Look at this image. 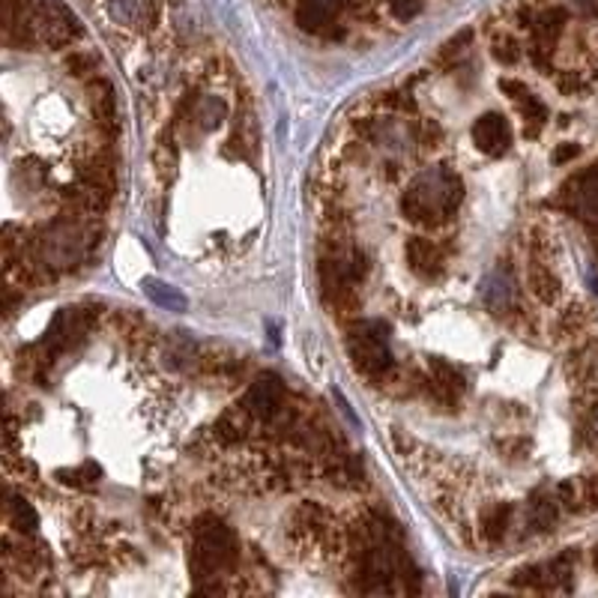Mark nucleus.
Masks as SVG:
<instances>
[{"mask_svg":"<svg viewBox=\"0 0 598 598\" xmlns=\"http://www.w3.org/2000/svg\"><path fill=\"white\" fill-rule=\"evenodd\" d=\"M577 153H580L577 144H566V147H559L557 153H553V162H568V159H575Z\"/></svg>","mask_w":598,"mask_h":598,"instance_id":"31","label":"nucleus"},{"mask_svg":"<svg viewBox=\"0 0 598 598\" xmlns=\"http://www.w3.org/2000/svg\"><path fill=\"white\" fill-rule=\"evenodd\" d=\"M239 553L237 535L219 517H201L195 524L192 548H189V568L195 577H216L234 566Z\"/></svg>","mask_w":598,"mask_h":598,"instance_id":"2","label":"nucleus"},{"mask_svg":"<svg viewBox=\"0 0 598 598\" xmlns=\"http://www.w3.org/2000/svg\"><path fill=\"white\" fill-rule=\"evenodd\" d=\"M461 201V177L449 168H428L407 186L404 198H401V212L410 221H419V225H443L455 216Z\"/></svg>","mask_w":598,"mask_h":598,"instance_id":"1","label":"nucleus"},{"mask_svg":"<svg viewBox=\"0 0 598 598\" xmlns=\"http://www.w3.org/2000/svg\"><path fill=\"white\" fill-rule=\"evenodd\" d=\"M508 517H512V506H506V503L485 508V515H481V533H485V539L490 544L503 542V535L508 530Z\"/></svg>","mask_w":598,"mask_h":598,"instance_id":"20","label":"nucleus"},{"mask_svg":"<svg viewBox=\"0 0 598 598\" xmlns=\"http://www.w3.org/2000/svg\"><path fill=\"white\" fill-rule=\"evenodd\" d=\"M559 512V497L550 494L548 488H535L530 497V506H526V521L535 533H548L553 524H557Z\"/></svg>","mask_w":598,"mask_h":598,"instance_id":"15","label":"nucleus"},{"mask_svg":"<svg viewBox=\"0 0 598 598\" xmlns=\"http://www.w3.org/2000/svg\"><path fill=\"white\" fill-rule=\"evenodd\" d=\"M499 91L512 93V100H526V96H530V91H526V84H521V82H512V78H506V82H499Z\"/></svg>","mask_w":598,"mask_h":598,"instance_id":"29","label":"nucleus"},{"mask_svg":"<svg viewBox=\"0 0 598 598\" xmlns=\"http://www.w3.org/2000/svg\"><path fill=\"white\" fill-rule=\"evenodd\" d=\"M243 407L248 410V416L261 419V422H270L284 407V383L275 377V374H261V377L252 383V389H248Z\"/></svg>","mask_w":598,"mask_h":598,"instance_id":"7","label":"nucleus"},{"mask_svg":"<svg viewBox=\"0 0 598 598\" xmlns=\"http://www.w3.org/2000/svg\"><path fill=\"white\" fill-rule=\"evenodd\" d=\"M481 302L494 311V315H503L515 306V279L508 270H494L481 282Z\"/></svg>","mask_w":598,"mask_h":598,"instance_id":"13","label":"nucleus"},{"mask_svg":"<svg viewBox=\"0 0 598 598\" xmlns=\"http://www.w3.org/2000/svg\"><path fill=\"white\" fill-rule=\"evenodd\" d=\"M389 10H392L395 19L410 22V19H416V15L422 13V0H389Z\"/></svg>","mask_w":598,"mask_h":598,"instance_id":"26","label":"nucleus"},{"mask_svg":"<svg viewBox=\"0 0 598 598\" xmlns=\"http://www.w3.org/2000/svg\"><path fill=\"white\" fill-rule=\"evenodd\" d=\"M111 15L129 28H144L150 22V0H111Z\"/></svg>","mask_w":598,"mask_h":598,"instance_id":"19","label":"nucleus"},{"mask_svg":"<svg viewBox=\"0 0 598 598\" xmlns=\"http://www.w3.org/2000/svg\"><path fill=\"white\" fill-rule=\"evenodd\" d=\"M562 24H566V13L562 10H548L533 22V60L539 66H544V57L553 51V42L562 33Z\"/></svg>","mask_w":598,"mask_h":598,"instance_id":"10","label":"nucleus"},{"mask_svg":"<svg viewBox=\"0 0 598 598\" xmlns=\"http://www.w3.org/2000/svg\"><path fill=\"white\" fill-rule=\"evenodd\" d=\"M571 207L577 210L580 219L598 225V171L580 174L575 183H571Z\"/></svg>","mask_w":598,"mask_h":598,"instance_id":"14","label":"nucleus"},{"mask_svg":"<svg viewBox=\"0 0 598 598\" xmlns=\"http://www.w3.org/2000/svg\"><path fill=\"white\" fill-rule=\"evenodd\" d=\"M524 102V123H530L526 126V135H539V129L544 126V120H548V108L535 100V96H526V100H521Z\"/></svg>","mask_w":598,"mask_h":598,"instance_id":"25","label":"nucleus"},{"mask_svg":"<svg viewBox=\"0 0 598 598\" xmlns=\"http://www.w3.org/2000/svg\"><path fill=\"white\" fill-rule=\"evenodd\" d=\"M225 102L216 100V96H207V100H201L198 105V120L204 129H216L221 120H225Z\"/></svg>","mask_w":598,"mask_h":598,"instance_id":"24","label":"nucleus"},{"mask_svg":"<svg viewBox=\"0 0 598 598\" xmlns=\"http://www.w3.org/2000/svg\"><path fill=\"white\" fill-rule=\"evenodd\" d=\"M84 333H87V317L78 308H64L46 333V347H51V351H66V347H73V342H78Z\"/></svg>","mask_w":598,"mask_h":598,"instance_id":"9","label":"nucleus"},{"mask_svg":"<svg viewBox=\"0 0 598 598\" xmlns=\"http://www.w3.org/2000/svg\"><path fill=\"white\" fill-rule=\"evenodd\" d=\"M141 290H144L147 297L153 299L159 308H165V311H177V315H180V311L189 308V299L183 297L180 288H174V284L156 279V275H147V279H141Z\"/></svg>","mask_w":598,"mask_h":598,"instance_id":"16","label":"nucleus"},{"mask_svg":"<svg viewBox=\"0 0 598 598\" xmlns=\"http://www.w3.org/2000/svg\"><path fill=\"white\" fill-rule=\"evenodd\" d=\"M571 575H575V568H571V553H562V557L542 562V566L524 568L521 575L515 577V584L526 589H542V593H553V589H568Z\"/></svg>","mask_w":598,"mask_h":598,"instance_id":"6","label":"nucleus"},{"mask_svg":"<svg viewBox=\"0 0 598 598\" xmlns=\"http://www.w3.org/2000/svg\"><path fill=\"white\" fill-rule=\"evenodd\" d=\"M69 69H73L75 75H84L87 69H93V57H84V55H73V57H69Z\"/></svg>","mask_w":598,"mask_h":598,"instance_id":"30","label":"nucleus"},{"mask_svg":"<svg viewBox=\"0 0 598 598\" xmlns=\"http://www.w3.org/2000/svg\"><path fill=\"white\" fill-rule=\"evenodd\" d=\"M431 383H434L437 395L446 398V401H455L464 389H467V383H464V374L455 371V365L443 362V360H431Z\"/></svg>","mask_w":598,"mask_h":598,"instance_id":"17","label":"nucleus"},{"mask_svg":"<svg viewBox=\"0 0 598 598\" xmlns=\"http://www.w3.org/2000/svg\"><path fill=\"white\" fill-rule=\"evenodd\" d=\"M575 6L580 13H595L598 10V0H575Z\"/></svg>","mask_w":598,"mask_h":598,"instance_id":"32","label":"nucleus"},{"mask_svg":"<svg viewBox=\"0 0 598 598\" xmlns=\"http://www.w3.org/2000/svg\"><path fill=\"white\" fill-rule=\"evenodd\" d=\"M93 114H96V120H100V126H102L105 132L117 129V105H114L111 84L100 82V84L93 87Z\"/></svg>","mask_w":598,"mask_h":598,"instance_id":"18","label":"nucleus"},{"mask_svg":"<svg viewBox=\"0 0 598 598\" xmlns=\"http://www.w3.org/2000/svg\"><path fill=\"white\" fill-rule=\"evenodd\" d=\"M338 15V0H299L297 24L306 33H329Z\"/></svg>","mask_w":598,"mask_h":598,"instance_id":"12","label":"nucleus"},{"mask_svg":"<svg viewBox=\"0 0 598 598\" xmlns=\"http://www.w3.org/2000/svg\"><path fill=\"white\" fill-rule=\"evenodd\" d=\"M530 284H533V290H535V297H539V299H544V302H553V299H557L559 282H557V275H553V273L548 270V266H533Z\"/></svg>","mask_w":598,"mask_h":598,"instance_id":"22","label":"nucleus"},{"mask_svg":"<svg viewBox=\"0 0 598 598\" xmlns=\"http://www.w3.org/2000/svg\"><path fill=\"white\" fill-rule=\"evenodd\" d=\"M595 568H598V548H595Z\"/></svg>","mask_w":598,"mask_h":598,"instance_id":"33","label":"nucleus"},{"mask_svg":"<svg viewBox=\"0 0 598 598\" xmlns=\"http://www.w3.org/2000/svg\"><path fill=\"white\" fill-rule=\"evenodd\" d=\"M353 365L368 377H377L392 365V347H389V324L383 320H362L360 326L351 329L347 338Z\"/></svg>","mask_w":598,"mask_h":598,"instance_id":"3","label":"nucleus"},{"mask_svg":"<svg viewBox=\"0 0 598 598\" xmlns=\"http://www.w3.org/2000/svg\"><path fill=\"white\" fill-rule=\"evenodd\" d=\"M87 252V234L78 221H57L55 228L42 237V257L55 270H66L75 261H82Z\"/></svg>","mask_w":598,"mask_h":598,"instance_id":"5","label":"nucleus"},{"mask_svg":"<svg viewBox=\"0 0 598 598\" xmlns=\"http://www.w3.org/2000/svg\"><path fill=\"white\" fill-rule=\"evenodd\" d=\"M60 479L66 481V485H75V488H87V485H96V481H100V476H102V467L100 464H93V461H87L82 470H60L57 472Z\"/></svg>","mask_w":598,"mask_h":598,"instance_id":"23","label":"nucleus"},{"mask_svg":"<svg viewBox=\"0 0 598 598\" xmlns=\"http://www.w3.org/2000/svg\"><path fill=\"white\" fill-rule=\"evenodd\" d=\"M10 521L19 533H37L39 526V515L37 508H33L24 497H15L10 503Z\"/></svg>","mask_w":598,"mask_h":598,"instance_id":"21","label":"nucleus"},{"mask_svg":"<svg viewBox=\"0 0 598 598\" xmlns=\"http://www.w3.org/2000/svg\"><path fill=\"white\" fill-rule=\"evenodd\" d=\"M584 437H586V443L593 446V449H598V407H595L593 413H589V419H586Z\"/></svg>","mask_w":598,"mask_h":598,"instance_id":"28","label":"nucleus"},{"mask_svg":"<svg viewBox=\"0 0 598 598\" xmlns=\"http://www.w3.org/2000/svg\"><path fill=\"white\" fill-rule=\"evenodd\" d=\"M494 57L503 60V64H515V60L521 57V51H517V46L512 39H503V42H497L494 46Z\"/></svg>","mask_w":598,"mask_h":598,"instance_id":"27","label":"nucleus"},{"mask_svg":"<svg viewBox=\"0 0 598 598\" xmlns=\"http://www.w3.org/2000/svg\"><path fill=\"white\" fill-rule=\"evenodd\" d=\"M24 22L30 24L33 37L46 46H66L78 33L75 15L66 10L60 0H22Z\"/></svg>","mask_w":598,"mask_h":598,"instance_id":"4","label":"nucleus"},{"mask_svg":"<svg viewBox=\"0 0 598 598\" xmlns=\"http://www.w3.org/2000/svg\"><path fill=\"white\" fill-rule=\"evenodd\" d=\"M472 141L485 156H503L512 144V126L503 114H485L472 123Z\"/></svg>","mask_w":598,"mask_h":598,"instance_id":"8","label":"nucleus"},{"mask_svg":"<svg viewBox=\"0 0 598 598\" xmlns=\"http://www.w3.org/2000/svg\"><path fill=\"white\" fill-rule=\"evenodd\" d=\"M404 255H407L410 270L416 275H422V279H437V275L443 273V252L431 243V239H425V237L407 239Z\"/></svg>","mask_w":598,"mask_h":598,"instance_id":"11","label":"nucleus"}]
</instances>
